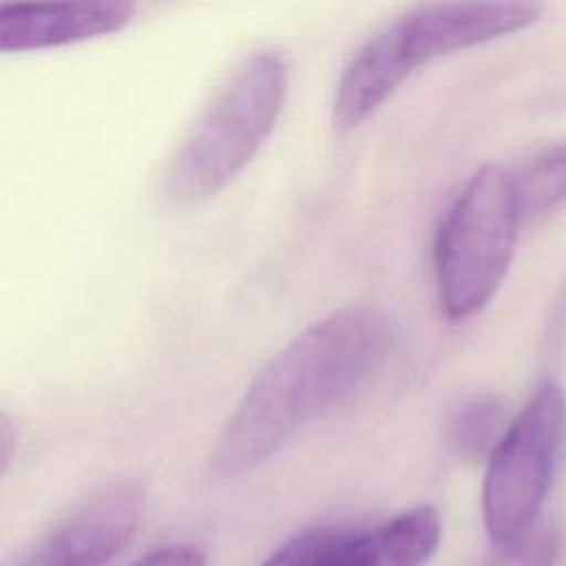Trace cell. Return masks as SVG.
Returning a JSON list of instances; mask_svg holds the SVG:
<instances>
[{
    "instance_id": "obj_1",
    "label": "cell",
    "mask_w": 566,
    "mask_h": 566,
    "mask_svg": "<svg viewBox=\"0 0 566 566\" xmlns=\"http://www.w3.org/2000/svg\"><path fill=\"white\" fill-rule=\"evenodd\" d=\"M394 345L376 310L332 312L287 343L250 382L223 424L210 469L237 478L274 455L307 422L354 398Z\"/></svg>"
},
{
    "instance_id": "obj_2",
    "label": "cell",
    "mask_w": 566,
    "mask_h": 566,
    "mask_svg": "<svg viewBox=\"0 0 566 566\" xmlns=\"http://www.w3.org/2000/svg\"><path fill=\"white\" fill-rule=\"evenodd\" d=\"M287 88L290 62L279 49L245 55L184 135L166 170V192L179 203L221 192L274 130Z\"/></svg>"
},
{
    "instance_id": "obj_3",
    "label": "cell",
    "mask_w": 566,
    "mask_h": 566,
    "mask_svg": "<svg viewBox=\"0 0 566 566\" xmlns=\"http://www.w3.org/2000/svg\"><path fill=\"white\" fill-rule=\"evenodd\" d=\"M522 217L513 175L497 166L475 170L455 195L433 239L436 290L449 321L475 314L497 292Z\"/></svg>"
},
{
    "instance_id": "obj_4",
    "label": "cell",
    "mask_w": 566,
    "mask_h": 566,
    "mask_svg": "<svg viewBox=\"0 0 566 566\" xmlns=\"http://www.w3.org/2000/svg\"><path fill=\"white\" fill-rule=\"evenodd\" d=\"M564 444L566 394L555 380H544L489 455L482 517L493 544L535 526Z\"/></svg>"
},
{
    "instance_id": "obj_5",
    "label": "cell",
    "mask_w": 566,
    "mask_h": 566,
    "mask_svg": "<svg viewBox=\"0 0 566 566\" xmlns=\"http://www.w3.org/2000/svg\"><path fill=\"white\" fill-rule=\"evenodd\" d=\"M440 515L420 504L376 526H321L281 544L263 566H424L440 544Z\"/></svg>"
},
{
    "instance_id": "obj_6",
    "label": "cell",
    "mask_w": 566,
    "mask_h": 566,
    "mask_svg": "<svg viewBox=\"0 0 566 566\" xmlns=\"http://www.w3.org/2000/svg\"><path fill=\"white\" fill-rule=\"evenodd\" d=\"M544 15L539 0H422L389 24L413 66L524 31Z\"/></svg>"
},
{
    "instance_id": "obj_7",
    "label": "cell",
    "mask_w": 566,
    "mask_h": 566,
    "mask_svg": "<svg viewBox=\"0 0 566 566\" xmlns=\"http://www.w3.org/2000/svg\"><path fill=\"white\" fill-rule=\"evenodd\" d=\"M144 486L124 480L93 495L13 566H104L135 535Z\"/></svg>"
},
{
    "instance_id": "obj_8",
    "label": "cell",
    "mask_w": 566,
    "mask_h": 566,
    "mask_svg": "<svg viewBox=\"0 0 566 566\" xmlns=\"http://www.w3.org/2000/svg\"><path fill=\"white\" fill-rule=\"evenodd\" d=\"M135 0H11L0 7V51L24 53L95 40L124 29Z\"/></svg>"
},
{
    "instance_id": "obj_9",
    "label": "cell",
    "mask_w": 566,
    "mask_h": 566,
    "mask_svg": "<svg viewBox=\"0 0 566 566\" xmlns=\"http://www.w3.org/2000/svg\"><path fill=\"white\" fill-rule=\"evenodd\" d=\"M413 71V62L387 22L356 49L338 75L332 97L334 130L340 135L356 130Z\"/></svg>"
},
{
    "instance_id": "obj_10",
    "label": "cell",
    "mask_w": 566,
    "mask_h": 566,
    "mask_svg": "<svg viewBox=\"0 0 566 566\" xmlns=\"http://www.w3.org/2000/svg\"><path fill=\"white\" fill-rule=\"evenodd\" d=\"M506 405L497 396H473L460 405L449 424V444L464 460H482L493 453L509 429Z\"/></svg>"
},
{
    "instance_id": "obj_11",
    "label": "cell",
    "mask_w": 566,
    "mask_h": 566,
    "mask_svg": "<svg viewBox=\"0 0 566 566\" xmlns=\"http://www.w3.org/2000/svg\"><path fill=\"white\" fill-rule=\"evenodd\" d=\"M522 214H535L566 199V144L528 159L513 175Z\"/></svg>"
},
{
    "instance_id": "obj_12",
    "label": "cell",
    "mask_w": 566,
    "mask_h": 566,
    "mask_svg": "<svg viewBox=\"0 0 566 566\" xmlns=\"http://www.w3.org/2000/svg\"><path fill=\"white\" fill-rule=\"evenodd\" d=\"M559 553V537L553 526H533L531 531L495 544V551L478 566H553Z\"/></svg>"
},
{
    "instance_id": "obj_13",
    "label": "cell",
    "mask_w": 566,
    "mask_h": 566,
    "mask_svg": "<svg viewBox=\"0 0 566 566\" xmlns=\"http://www.w3.org/2000/svg\"><path fill=\"white\" fill-rule=\"evenodd\" d=\"M133 566H208L206 553L192 544H170L144 555Z\"/></svg>"
},
{
    "instance_id": "obj_14",
    "label": "cell",
    "mask_w": 566,
    "mask_h": 566,
    "mask_svg": "<svg viewBox=\"0 0 566 566\" xmlns=\"http://www.w3.org/2000/svg\"><path fill=\"white\" fill-rule=\"evenodd\" d=\"M15 444H18L15 429H13L11 420H9V416H2V422H0V467H2V471L9 469Z\"/></svg>"
}]
</instances>
